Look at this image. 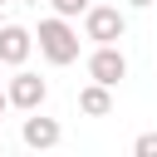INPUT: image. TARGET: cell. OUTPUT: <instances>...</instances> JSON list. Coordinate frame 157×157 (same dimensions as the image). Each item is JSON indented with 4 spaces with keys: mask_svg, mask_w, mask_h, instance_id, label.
I'll list each match as a JSON object with an SVG mask.
<instances>
[{
    "mask_svg": "<svg viewBox=\"0 0 157 157\" xmlns=\"http://www.w3.org/2000/svg\"><path fill=\"white\" fill-rule=\"evenodd\" d=\"M34 44H39V54H44L54 69H64V64H74V59H78V29H74L64 15H49V20H39V34H34Z\"/></svg>",
    "mask_w": 157,
    "mask_h": 157,
    "instance_id": "1",
    "label": "cell"
},
{
    "mask_svg": "<svg viewBox=\"0 0 157 157\" xmlns=\"http://www.w3.org/2000/svg\"><path fill=\"white\" fill-rule=\"evenodd\" d=\"M123 29H128V15H123L118 5H88V10H83V39H93V44H118Z\"/></svg>",
    "mask_w": 157,
    "mask_h": 157,
    "instance_id": "2",
    "label": "cell"
},
{
    "mask_svg": "<svg viewBox=\"0 0 157 157\" xmlns=\"http://www.w3.org/2000/svg\"><path fill=\"white\" fill-rule=\"evenodd\" d=\"M88 78L118 88V83L128 78V59H123V49H118V44H93V54H88Z\"/></svg>",
    "mask_w": 157,
    "mask_h": 157,
    "instance_id": "3",
    "label": "cell"
},
{
    "mask_svg": "<svg viewBox=\"0 0 157 157\" xmlns=\"http://www.w3.org/2000/svg\"><path fill=\"white\" fill-rule=\"evenodd\" d=\"M5 98H10V108H20V113H34L44 98H49V83L39 78V74H29V69H20L10 83H5Z\"/></svg>",
    "mask_w": 157,
    "mask_h": 157,
    "instance_id": "4",
    "label": "cell"
},
{
    "mask_svg": "<svg viewBox=\"0 0 157 157\" xmlns=\"http://www.w3.org/2000/svg\"><path fill=\"white\" fill-rule=\"evenodd\" d=\"M29 49H34V34H29L25 25H0V64L20 69V64L29 59Z\"/></svg>",
    "mask_w": 157,
    "mask_h": 157,
    "instance_id": "5",
    "label": "cell"
},
{
    "mask_svg": "<svg viewBox=\"0 0 157 157\" xmlns=\"http://www.w3.org/2000/svg\"><path fill=\"white\" fill-rule=\"evenodd\" d=\"M20 137H25V147H34V152H44V147H59V137H64V128L54 123V118H39V108L25 118V128H20Z\"/></svg>",
    "mask_w": 157,
    "mask_h": 157,
    "instance_id": "6",
    "label": "cell"
},
{
    "mask_svg": "<svg viewBox=\"0 0 157 157\" xmlns=\"http://www.w3.org/2000/svg\"><path fill=\"white\" fill-rule=\"evenodd\" d=\"M78 113H88V118H108V113H113V88H108V83H88V88H78Z\"/></svg>",
    "mask_w": 157,
    "mask_h": 157,
    "instance_id": "7",
    "label": "cell"
},
{
    "mask_svg": "<svg viewBox=\"0 0 157 157\" xmlns=\"http://www.w3.org/2000/svg\"><path fill=\"white\" fill-rule=\"evenodd\" d=\"M49 5H54V15H64V20H74V15H83V10L93 5V0H49Z\"/></svg>",
    "mask_w": 157,
    "mask_h": 157,
    "instance_id": "8",
    "label": "cell"
},
{
    "mask_svg": "<svg viewBox=\"0 0 157 157\" xmlns=\"http://www.w3.org/2000/svg\"><path fill=\"white\" fill-rule=\"evenodd\" d=\"M132 152H137V157H157V132H142V137L132 142Z\"/></svg>",
    "mask_w": 157,
    "mask_h": 157,
    "instance_id": "9",
    "label": "cell"
},
{
    "mask_svg": "<svg viewBox=\"0 0 157 157\" xmlns=\"http://www.w3.org/2000/svg\"><path fill=\"white\" fill-rule=\"evenodd\" d=\"M128 5H132V10H147V5H157V0H128Z\"/></svg>",
    "mask_w": 157,
    "mask_h": 157,
    "instance_id": "10",
    "label": "cell"
},
{
    "mask_svg": "<svg viewBox=\"0 0 157 157\" xmlns=\"http://www.w3.org/2000/svg\"><path fill=\"white\" fill-rule=\"evenodd\" d=\"M5 108H10V98H5V88H0V113H5Z\"/></svg>",
    "mask_w": 157,
    "mask_h": 157,
    "instance_id": "11",
    "label": "cell"
},
{
    "mask_svg": "<svg viewBox=\"0 0 157 157\" xmlns=\"http://www.w3.org/2000/svg\"><path fill=\"white\" fill-rule=\"evenodd\" d=\"M25 5H39V0H25Z\"/></svg>",
    "mask_w": 157,
    "mask_h": 157,
    "instance_id": "12",
    "label": "cell"
},
{
    "mask_svg": "<svg viewBox=\"0 0 157 157\" xmlns=\"http://www.w3.org/2000/svg\"><path fill=\"white\" fill-rule=\"evenodd\" d=\"M0 5H5V0H0Z\"/></svg>",
    "mask_w": 157,
    "mask_h": 157,
    "instance_id": "13",
    "label": "cell"
}]
</instances>
